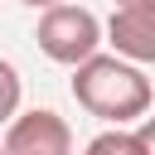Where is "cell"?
Here are the masks:
<instances>
[{
	"label": "cell",
	"instance_id": "6da1fadb",
	"mask_svg": "<svg viewBox=\"0 0 155 155\" xmlns=\"http://www.w3.org/2000/svg\"><path fill=\"white\" fill-rule=\"evenodd\" d=\"M73 97L82 111H92L97 121H111L121 131L126 121L150 111V78L116 53H92L73 73Z\"/></svg>",
	"mask_w": 155,
	"mask_h": 155
},
{
	"label": "cell",
	"instance_id": "7a4b0ae2",
	"mask_svg": "<svg viewBox=\"0 0 155 155\" xmlns=\"http://www.w3.org/2000/svg\"><path fill=\"white\" fill-rule=\"evenodd\" d=\"M34 39H39V48H44L53 63L78 68V63H87V58L97 53L102 24H97V15L82 10V5H53V10H44Z\"/></svg>",
	"mask_w": 155,
	"mask_h": 155
},
{
	"label": "cell",
	"instance_id": "3957f363",
	"mask_svg": "<svg viewBox=\"0 0 155 155\" xmlns=\"http://www.w3.org/2000/svg\"><path fill=\"white\" fill-rule=\"evenodd\" d=\"M5 155H73V131H68V121L58 111L34 107V111L10 121Z\"/></svg>",
	"mask_w": 155,
	"mask_h": 155
},
{
	"label": "cell",
	"instance_id": "277c9868",
	"mask_svg": "<svg viewBox=\"0 0 155 155\" xmlns=\"http://www.w3.org/2000/svg\"><path fill=\"white\" fill-rule=\"evenodd\" d=\"M107 44H111L116 58H126V63H155V24H145V19H136V15L111 10V19H107Z\"/></svg>",
	"mask_w": 155,
	"mask_h": 155
},
{
	"label": "cell",
	"instance_id": "5b68a950",
	"mask_svg": "<svg viewBox=\"0 0 155 155\" xmlns=\"http://www.w3.org/2000/svg\"><path fill=\"white\" fill-rule=\"evenodd\" d=\"M87 155H145V150H140L136 131H102L87 140Z\"/></svg>",
	"mask_w": 155,
	"mask_h": 155
},
{
	"label": "cell",
	"instance_id": "8992f818",
	"mask_svg": "<svg viewBox=\"0 0 155 155\" xmlns=\"http://www.w3.org/2000/svg\"><path fill=\"white\" fill-rule=\"evenodd\" d=\"M19 92H24V82H19V73H15V63L0 58V121H10V116L19 111Z\"/></svg>",
	"mask_w": 155,
	"mask_h": 155
},
{
	"label": "cell",
	"instance_id": "52a82bcc",
	"mask_svg": "<svg viewBox=\"0 0 155 155\" xmlns=\"http://www.w3.org/2000/svg\"><path fill=\"white\" fill-rule=\"evenodd\" d=\"M116 10H121V15H136V19H145V24H155V0H116Z\"/></svg>",
	"mask_w": 155,
	"mask_h": 155
},
{
	"label": "cell",
	"instance_id": "ba28073f",
	"mask_svg": "<svg viewBox=\"0 0 155 155\" xmlns=\"http://www.w3.org/2000/svg\"><path fill=\"white\" fill-rule=\"evenodd\" d=\"M136 140H140V150H145V155H155V116H145V121H140Z\"/></svg>",
	"mask_w": 155,
	"mask_h": 155
},
{
	"label": "cell",
	"instance_id": "9c48e42d",
	"mask_svg": "<svg viewBox=\"0 0 155 155\" xmlns=\"http://www.w3.org/2000/svg\"><path fill=\"white\" fill-rule=\"evenodd\" d=\"M24 5H34V10H53V5H63V0H24Z\"/></svg>",
	"mask_w": 155,
	"mask_h": 155
},
{
	"label": "cell",
	"instance_id": "30bf717a",
	"mask_svg": "<svg viewBox=\"0 0 155 155\" xmlns=\"http://www.w3.org/2000/svg\"><path fill=\"white\" fill-rule=\"evenodd\" d=\"M0 155H5V150H0Z\"/></svg>",
	"mask_w": 155,
	"mask_h": 155
}]
</instances>
